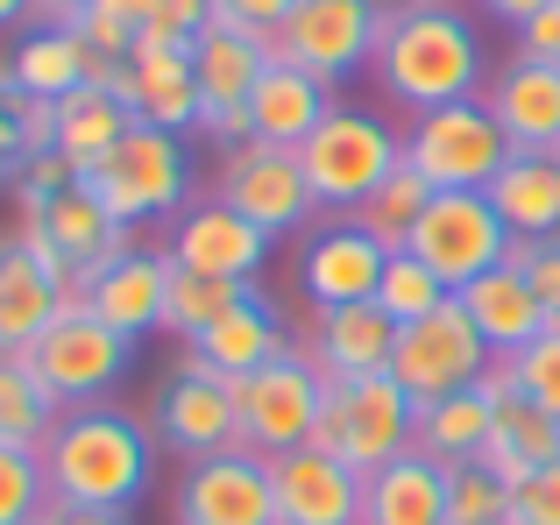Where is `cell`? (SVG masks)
Returning <instances> with one entry per match:
<instances>
[{"instance_id":"4dcf8cb0","label":"cell","mask_w":560,"mask_h":525,"mask_svg":"<svg viewBox=\"0 0 560 525\" xmlns=\"http://www.w3.org/2000/svg\"><path fill=\"white\" fill-rule=\"evenodd\" d=\"M490 207H497V221L511 228V242L560 235V156L511 150V164L490 178Z\"/></svg>"},{"instance_id":"7a4b0ae2","label":"cell","mask_w":560,"mask_h":525,"mask_svg":"<svg viewBox=\"0 0 560 525\" xmlns=\"http://www.w3.org/2000/svg\"><path fill=\"white\" fill-rule=\"evenodd\" d=\"M43 476H50V504L128 518L156 476V433L114 405H71L43 441Z\"/></svg>"},{"instance_id":"836d02e7","label":"cell","mask_w":560,"mask_h":525,"mask_svg":"<svg viewBox=\"0 0 560 525\" xmlns=\"http://www.w3.org/2000/svg\"><path fill=\"white\" fill-rule=\"evenodd\" d=\"M57 419H65V405L36 384L28 355H0V447H36L43 455Z\"/></svg>"},{"instance_id":"c3c4849f","label":"cell","mask_w":560,"mask_h":525,"mask_svg":"<svg viewBox=\"0 0 560 525\" xmlns=\"http://www.w3.org/2000/svg\"><path fill=\"white\" fill-rule=\"evenodd\" d=\"M93 8H100V14H114V22H128L136 36L164 22V0H93Z\"/></svg>"},{"instance_id":"2e32d148","label":"cell","mask_w":560,"mask_h":525,"mask_svg":"<svg viewBox=\"0 0 560 525\" xmlns=\"http://www.w3.org/2000/svg\"><path fill=\"white\" fill-rule=\"evenodd\" d=\"M178 525H277V483L256 447L185 462L178 476Z\"/></svg>"},{"instance_id":"e0dca14e","label":"cell","mask_w":560,"mask_h":525,"mask_svg":"<svg viewBox=\"0 0 560 525\" xmlns=\"http://www.w3.org/2000/svg\"><path fill=\"white\" fill-rule=\"evenodd\" d=\"M156 441L185 462H206V455H228L242 447V419H234V384H220L213 370L199 362H178V376L156 384Z\"/></svg>"},{"instance_id":"b9f144b4","label":"cell","mask_w":560,"mask_h":525,"mask_svg":"<svg viewBox=\"0 0 560 525\" xmlns=\"http://www.w3.org/2000/svg\"><path fill=\"white\" fill-rule=\"evenodd\" d=\"M511 270H525V284L539 291L547 319H560V235H547V242H511Z\"/></svg>"},{"instance_id":"6da1fadb","label":"cell","mask_w":560,"mask_h":525,"mask_svg":"<svg viewBox=\"0 0 560 525\" xmlns=\"http://www.w3.org/2000/svg\"><path fill=\"white\" fill-rule=\"evenodd\" d=\"M370 79L383 100L433 114V107H454V100H482L490 50H482V28L454 0H397V8H383Z\"/></svg>"},{"instance_id":"ac0fdd59","label":"cell","mask_w":560,"mask_h":525,"mask_svg":"<svg viewBox=\"0 0 560 525\" xmlns=\"http://www.w3.org/2000/svg\"><path fill=\"white\" fill-rule=\"evenodd\" d=\"M171 270H191V277H220V284H256V270L270 262V235L256 221L228 207V199H199L171 221Z\"/></svg>"},{"instance_id":"f5cc1de1","label":"cell","mask_w":560,"mask_h":525,"mask_svg":"<svg viewBox=\"0 0 560 525\" xmlns=\"http://www.w3.org/2000/svg\"><path fill=\"white\" fill-rule=\"evenodd\" d=\"M22 22H36V0H0V36L22 28Z\"/></svg>"},{"instance_id":"ba28073f","label":"cell","mask_w":560,"mask_h":525,"mask_svg":"<svg viewBox=\"0 0 560 525\" xmlns=\"http://www.w3.org/2000/svg\"><path fill=\"white\" fill-rule=\"evenodd\" d=\"M14 235L36 249V262L71 291V299L85 291V277H100L114 256L136 249V242H128V228L114 221V213L100 207L85 185H71V192H57V199H43V207H28Z\"/></svg>"},{"instance_id":"8fae6325","label":"cell","mask_w":560,"mask_h":525,"mask_svg":"<svg viewBox=\"0 0 560 525\" xmlns=\"http://www.w3.org/2000/svg\"><path fill=\"white\" fill-rule=\"evenodd\" d=\"M447 291H468L476 277H490L497 262H511V228L497 221L490 192H433L425 221L405 242Z\"/></svg>"},{"instance_id":"bcb514c9","label":"cell","mask_w":560,"mask_h":525,"mask_svg":"<svg viewBox=\"0 0 560 525\" xmlns=\"http://www.w3.org/2000/svg\"><path fill=\"white\" fill-rule=\"evenodd\" d=\"M518 50H525V57H547V65H560V0H553L547 14H539V22H525V28H518Z\"/></svg>"},{"instance_id":"681fc988","label":"cell","mask_w":560,"mask_h":525,"mask_svg":"<svg viewBox=\"0 0 560 525\" xmlns=\"http://www.w3.org/2000/svg\"><path fill=\"white\" fill-rule=\"evenodd\" d=\"M476 8H482V14H497L504 28H525V22H539L553 0H476Z\"/></svg>"},{"instance_id":"4fadbf2b","label":"cell","mask_w":560,"mask_h":525,"mask_svg":"<svg viewBox=\"0 0 560 525\" xmlns=\"http://www.w3.org/2000/svg\"><path fill=\"white\" fill-rule=\"evenodd\" d=\"M100 85H114V93L128 100V114L150 128H171V136H185V128H199V71H191V36L178 28H142L136 50H128V65H100Z\"/></svg>"},{"instance_id":"8d00e7d4","label":"cell","mask_w":560,"mask_h":525,"mask_svg":"<svg viewBox=\"0 0 560 525\" xmlns=\"http://www.w3.org/2000/svg\"><path fill=\"white\" fill-rule=\"evenodd\" d=\"M376 305L397 319V327H419L425 313H440V305H454V291L440 284L433 270H425L411 249H397L390 262H383V284H376Z\"/></svg>"},{"instance_id":"30bf717a","label":"cell","mask_w":560,"mask_h":525,"mask_svg":"<svg viewBox=\"0 0 560 525\" xmlns=\"http://www.w3.org/2000/svg\"><path fill=\"white\" fill-rule=\"evenodd\" d=\"M270 36L256 28L213 22L191 36V71H199V136L220 142V150H242L248 142V93L270 71Z\"/></svg>"},{"instance_id":"484cf974","label":"cell","mask_w":560,"mask_h":525,"mask_svg":"<svg viewBox=\"0 0 560 525\" xmlns=\"http://www.w3.org/2000/svg\"><path fill=\"white\" fill-rule=\"evenodd\" d=\"M334 114V85L313 79V71L270 57V71L248 93V142H270V150H299L319 121Z\"/></svg>"},{"instance_id":"44dd1931","label":"cell","mask_w":560,"mask_h":525,"mask_svg":"<svg viewBox=\"0 0 560 525\" xmlns=\"http://www.w3.org/2000/svg\"><path fill=\"white\" fill-rule=\"evenodd\" d=\"M383 262H390V249H383L376 235H362L355 221H327L299 256V284H305V299H313V313H334V305L376 299Z\"/></svg>"},{"instance_id":"cb8c5ba5","label":"cell","mask_w":560,"mask_h":525,"mask_svg":"<svg viewBox=\"0 0 560 525\" xmlns=\"http://www.w3.org/2000/svg\"><path fill=\"white\" fill-rule=\"evenodd\" d=\"M490 398H497V419H490V441H482V469H497L504 483H525L533 469H547V462H560V419L539 412L533 398H525L518 384L504 376V362H497L490 376Z\"/></svg>"},{"instance_id":"ee69618b","label":"cell","mask_w":560,"mask_h":525,"mask_svg":"<svg viewBox=\"0 0 560 525\" xmlns=\"http://www.w3.org/2000/svg\"><path fill=\"white\" fill-rule=\"evenodd\" d=\"M291 14V0H220L213 22H234V28H256V36H277Z\"/></svg>"},{"instance_id":"1f68e13d","label":"cell","mask_w":560,"mask_h":525,"mask_svg":"<svg viewBox=\"0 0 560 525\" xmlns=\"http://www.w3.org/2000/svg\"><path fill=\"white\" fill-rule=\"evenodd\" d=\"M490 419H497L490 384L454 390V398L419 405V419H411V447H419L425 462H440V469H454V462H476L482 441H490Z\"/></svg>"},{"instance_id":"83f0119b","label":"cell","mask_w":560,"mask_h":525,"mask_svg":"<svg viewBox=\"0 0 560 525\" xmlns=\"http://www.w3.org/2000/svg\"><path fill=\"white\" fill-rule=\"evenodd\" d=\"M284 348H291V341H284V319H277V305L262 299V291H248V299L234 305L220 327H206L199 341L185 348V355L199 362V370H213L220 384H242V376H256L262 362H277Z\"/></svg>"},{"instance_id":"603a6c76","label":"cell","mask_w":560,"mask_h":525,"mask_svg":"<svg viewBox=\"0 0 560 525\" xmlns=\"http://www.w3.org/2000/svg\"><path fill=\"white\" fill-rule=\"evenodd\" d=\"M305 355L319 362V376H327V384L390 376V362H397V319L383 313L376 299H362V305H334V313H319V319H313V341H305Z\"/></svg>"},{"instance_id":"7dc6e473","label":"cell","mask_w":560,"mask_h":525,"mask_svg":"<svg viewBox=\"0 0 560 525\" xmlns=\"http://www.w3.org/2000/svg\"><path fill=\"white\" fill-rule=\"evenodd\" d=\"M220 0H164V28H178V36H199V28H213Z\"/></svg>"},{"instance_id":"f907efd6","label":"cell","mask_w":560,"mask_h":525,"mask_svg":"<svg viewBox=\"0 0 560 525\" xmlns=\"http://www.w3.org/2000/svg\"><path fill=\"white\" fill-rule=\"evenodd\" d=\"M36 525H128L121 512H71V504H43Z\"/></svg>"},{"instance_id":"8992f818","label":"cell","mask_w":560,"mask_h":525,"mask_svg":"<svg viewBox=\"0 0 560 525\" xmlns=\"http://www.w3.org/2000/svg\"><path fill=\"white\" fill-rule=\"evenodd\" d=\"M327 376L305 348H284L277 362H262L256 376L234 384V419H242V447H256L262 462L291 455V447H313L319 412H327Z\"/></svg>"},{"instance_id":"7c38bea8","label":"cell","mask_w":560,"mask_h":525,"mask_svg":"<svg viewBox=\"0 0 560 525\" xmlns=\"http://www.w3.org/2000/svg\"><path fill=\"white\" fill-rule=\"evenodd\" d=\"M497 370L490 341L476 334V319L462 313V299L425 313L419 327H397V362L390 376L411 390V405H433V398H454V390H476L482 376Z\"/></svg>"},{"instance_id":"74e56055","label":"cell","mask_w":560,"mask_h":525,"mask_svg":"<svg viewBox=\"0 0 560 525\" xmlns=\"http://www.w3.org/2000/svg\"><path fill=\"white\" fill-rule=\"evenodd\" d=\"M447 525H511V483L482 462L447 469Z\"/></svg>"},{"instance_id":"7402d4cb","label":"cell","mask_w":560,"mask_h":525,"mask_svg":"<svg viewBox=\"0 0 560 525\" xmlns=\"http://www.w3.org/2000/svg\"><path fill=\"white\" fill-rule=\"evenodd\" d=\"M164 299H171V256L128 249L114 256L100 277H85L79 305L93 319H107L121 341H142V334H164Z\"/></svg>"},{"instance_id":"f546056e","label":"cell","mask_w":560,"mask_h":525,"mask_svg":"<svg viewBox=\"0 0 560 525\" xmlns=\"http://www.w3.org/2000/svg\"><path fill=\"white\" fill-rule=\"evenodd\" d=\"M362 525H447V469L419 447L362 476Z\"/></svg>"},{"instance_id":"3957f363","label":"cell","mask_w":560,"mask_h":525,"mask_svg":"<svg viewBox=\"0 0 560 525\" xmlns=\"http://www.w3.org/2000/svg\"><path fill=\"white\" fill-rule=\"evenodd\" d=\"M397 164H405V128L376 121L370 107H341V100H334V114L299 142V171H305V185H313L327 221H355L362 199H370Z\"/></svg>"},{"instance_id":"d6986e66","label":"cell","mask_w":560,"mask_h":525,"mask_svg":"<svg viewBox=\"0 0 560 525\" xmlns=\"http://www.w3.org/2000/svg\"><path fill=\"white\" fill-rule=\"evenodd\" d=\"M482 107H490V121L504 128L511 150H525V156H560V65L518 50L511 65L490 71V85H482Z\"/></svg>"},{"instance_id":"d590c367","label":"cell","mask_w":560,"mask_h":525,"mask_svg":"<svg viewBox=\"0 0 560 525\" xmlns=\"http://www.w3.org/2000/svg\"><path fill=\"white\" fill-rule=\"evenodd\" d=\"M256 284H220V277H191V270H171V299H164V334H178L191 348L206 327H220V319L234 313V305L248 299Z\"/></svg>"},{"instance_id":"5b68a950","label":"cell","mask_w":560,"mask_h":525,"mask_svg":"<svg viewBox=\"0 0 560 525\" xmlns=\"http://www.w3.org/2000/svg\"><path fill=\"white\" fill-rule=\"evenodd\" d=\"M504 164H511V142L482 100H454V107L405 121V171H419L433 192H490V178Z\"/></svg>"},{"instance_id":"7bdbcfd3","label":"cell","mask_w":560,"mask_h":525,"mask_svg":"<svg viewBox=\"0 0 560 525\" xmlns=\"http://www.w3.org/2000/svg\"><path fill=\"white\" fill-rule=\"evenodd\" d=\"M511 525H560V462L511 483Z\"/></svg>"},{"instance_id":"d4e9b609","label":"cell","mask_w":560,"mask_h":525,"mask_svg":"<svg viewBox=\"0 0 560 525\" xmlns=\"http://www.w3.org/2000/svg\"><path fill=\"white\" fill-rule=\"evenodd\" d=\"M0 79H8L14 100H71L79 85L100 79V57L79 43V28H57V22H36L14 36L8 65H0Z\"/></svg>"},{"instance_id":"5bb4252c","label":"cell","mask_w":560,"mask_h":525,"mask_svg":"<svg viewBox=\"0 0 560 525\" xmlns=\"http://www.w3.org/2000/svg\"><path fill=\"white\" fill-rule=\"evenodd\" d=\"M383 28V0H291L284 28L270 36V50L284 65L313 71V79L341 85L348 71H370Z\"/></svg>"},{"instance_id":"277c9868","label":"cell","mask_w":560,"mask_h":525,"mask_svg":"<svg viewBox=\"0 0 560 525\" xmlns=\"http://www.w3.org/2000/svg\"><path fill=\"white\" fill-rule=\"evenodd\" d=\"M79 185L128 228V235H136L142 221L185 213V199H191V150H185V136H171V128L128 121V136L114 142Z\"/></svg>"},{"instance_id":"9c48e42d","label":"cell","mask_w":560,"mask_h":525,"mask_svg":"<svg viewBox=\"0 0 560 525\" xmlns=\"http://www.w3.org/2000/svg\"><path fill=\"white\" fill-rule=\"evenodd\" d=\"M128 348H136V341H121L107 319H93L79 299H71L65 313H57L50 327L36 334V348H28V370H36V384L71 412V405H100L114 384H121Z\"/></svg>"},{"instance_id":"9a60e30c","label":"cell","mask_w":560,"mask_h":525,"mask_svg":"<svg viewBox=\"0 0 560 525\" xmlns=\"http://www.w3.org/2000/svg\"><path fill=\"white\" fill-rule=\"evenodd\" d=\"M220 199L242 221H256L270 242L319 221V199L299 171V150H270V142H242V150L220 156Z\"/></svg>"},{"instance_id":"4316f807","label":"cell","mask_w":560,"mask_h":525,"mask_svg":"<svg viewBox=\"0 0 560 525\" xmlns=\"http://www.w3.org/2000/svg\"><path fill=\"white\" fill-rule=\"evenodd\" d=\"M71 305V291L36 262L22 235H0V355H28L36 334Z\"/></svg>"},{"instance_id":"d6a6232c","label":"cell","mask_w":560,"mask_h":525,"mask_svg":"<svg viewBox=\"0 0 560 525\" xmlns=\"http://www.w3.org/2000/svg\"><path fill=\"white\" fill-rule=\"evenodd\" d=\"M128 121H136V114H128V100L114 93V85H100V79L79 85L71 100H57V156L85 178V171L128 136Z\"/></svg>"},{"instance_id":"f1b7e54d","label":"cell","mask_w":560,"mask_h":525,"mask_svg":"<svg viewBox=\"0 0 560 525\" xmlns=\"http://www.w3.org/2000/svg\"><path fill=\"white\" fill-rule=\"evenodd\" d=\"M454 299H462V313L476 319V334L490 341V355H497V362L518 355V348H533L539 334L553 327L547 305H539V291L525 284V270H511V262H497L490 277H476V284L454 291Z\"/></svg>"},{"instance_id":"f6af8a7d","label":"cell","mask_w":560,"mask_h":525,"mask_svg":"<svg viewBox=\"0 0 560 525\" xmlns=\"http://www.w3.org/2000/svg\"><path fill=\"white\" fill-rule=\"evenodd\" d=\"M22 156H28V142H22V100H14L8 79H0V178H14Z\"/></svg>"},{"instance_id":"e575fe53","label":"cell","mask_w":560,"mask_h":525,"mask_svg":"<svg viewBox=\"0 0 560 525\" xmlns=\"http://www.w3.org/2000/svg\"><path fill=\"white\" fill-rule=\"evenodd\" d=\"M425 207H433V185H425L419 178V171H405V164H397L390 171V178H383L376 185V192L370 199H362V213H355V228H362V235H376L383 242V249H405V242H411V228H419L425 221Z\"/></svg>"},{"instance_id":"60d3db41","label":"cell","mask_w":560,"mask_h":525,"mask_svg":"<svg viewBox=\"0 0 560 525\" xmlns=\"http://www.w3.org/2000/svg\"><path fill=\"white\" fill-rule=\"evenodd\" d=\"M8 185H14V199H22V213H28V207H43V199L71 192V185H79V171H71L57 150H36V156H22V171H14Z\"/></svg>"},{"instance_id":"816d5d0a","label":"cell","mask_w":560,"mask_h":525,"mask_svg":"<svg viewBox=\"0 0 560 525\" xmlns=\"http://www.w3.org/2000/svg\"><path fill=\"white\" fill-rule=\"evenodd\" d=\"M85 8H93V0H36V22H57V28H71Z\"/></svg>"},{"instance_id":"52a82bcc","label":"cell","mask_w":560,"mask_h":525,"mask_svg":"<svg viewBox=\"0 0 560 525\" xmlns=\"http://www.w3.org/2000/svg\"><path fill=\"white\" fill-rule=\"evenodd\" d=\"M411 390L397 376H362V384H334L327 390V412H319L313 447H327L334 462H348L355 476H376L383 462L411 455Z\"/></svg>"},{"instance_id":"ffe728a7","label":"cell","mask_w":560,"mask_h":525,"mask_svg":"<svg viewBox=\"0 0 560 525\" xmlns=\"http://www.w3.org/2000/svg\"><path fill=\"white\" fill-rule=\"evenodd\" d=\"M277 525H362V476L327 447H291L270 462Z\"/></svg>"},{"instance_id":"f35d334b","label":"cell","mask_w":560,"mask_h":525,"mask_svg":"<svg viewBox=\"0 0 560 525\" xmlns=\"http://www.w3.org/2000/svg\"><path fill=\"white\" fill-rule=\"evenodd\" d=\"M50 504V476H43L36 447H0V525H36Z\"/></svg>"},{"instance_id":"ab89813d","label":"cell","mask_w":560,"mask_h":525,"mask_svg":"<svg viewBox=\"0 0 560 525\" xmlns=\"http://www.w3.org/2000/svg\"><path fill=\"white\" fill-rule=\"evenodd\" d=\"M504 376L525 390V398L539 405V412H553L560 419V319L547 334H539L533 348H518V355H504Z\"/></svg>"}]
</instances>
